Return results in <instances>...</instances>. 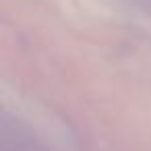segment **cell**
Instances as JSON below:
<instances>
[]
</instances>
